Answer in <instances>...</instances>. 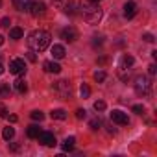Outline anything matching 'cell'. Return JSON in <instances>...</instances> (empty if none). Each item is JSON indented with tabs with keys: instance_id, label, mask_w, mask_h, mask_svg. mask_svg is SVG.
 <instances>
[{
	"instance_id": "obj_25",
	"label": "cell",
	"mask_w": 157,
	"mask_h": 157,
	"mask_svg": "<svg viewBox=\"0 0 157 157\" xmlns=\"http://www.w3.org/2000/svg\"><path fill=\"white\" fill-rule=\"evenodd\" d=\"M93 107H94V111H98V113H102V111H105V107H107V105H105V102H104V100H96Z\"/></svg>"
},
{
	"instance_id": "obj_12",
	"label": "cell",
	"mask_w": 157,
	"mask_h": 157,
	"mask_svg": "<svg viewBox=\"0 0 157 157\" xmlns=\"http://www.w3.org/2000/svg\"><path fill=\"white\" fill-rule=\"evenodd\" d=\"M43 67H44V70L50 72V74H59V72H61V65L56 63V61H44Z\"/></svg>"
},
{
	"instance_id": "obj_22",
	"label": "cell",
	"mask_w": 157,
	"mask_h": 157,
	"mask_svg": "<svg viewBox=\"0 0 157 157\" xmlns=\"http://www.w3.org/2000/svg\"><path fill=\"white\" fill-rule=\"evenodd\" d=\"M105 78H107V74H105L104 70H96V72H94V82L102 83V82H105Z\"/></svg>"
},
{
	"instance_id": "obj_13",
	"label": "cell",
	"mask_w": 157,
	"mask_h": 157,
	"mask_svg": "<svg viewBox=\"0 0 157 157\" xmlns=\"http://www.w3.org/2000/svg\"><path fill=\"white\" fill-rule=\"evenodd\" d=\"M133 63H135V57L129 56V54H124L122 59H120V68H122V70H128V68L133 67Z\"/></svg>"
},
{
	"instance_id": "obj_38",
	"label": "cell",
	"mask_w": 157,
	"mask_h": 157,
	"mask_svg": "<svg viewBox=\"0 0 157 157\" xmlns=\"http://www.w3.org/2000/svg\"><path fill=\"white\" fill-rule=\"evenodd\" d=\"M0 44H4V35H0Z\"/></svg>"
},
{
	"instance_id": "obj_40",
	"label": "cell",
	"mask_w": 157,
	"mask_h": 157,
	"mask_svg": "<svg viewBox=\"0 0 157 157\" xmlns=\"http://www.w3.org/2000/svg\"><path fill=\"white\" fill-rule=\"evenodd\" d=\"M94 2H100V0H94Z\"/></svg>"
},
{
	"instance_id": "obj_32",
	"label": "cell",
	"mask_w": 157,
	"mask_h": 157,
	"mask_svg": "<svg viewBox=\"0 0 157 157\" xmlns=\"http://www.w3.org/2000/svg\"><path fill=\"white\" fill-rule=\"evenodd\" d=\"M8 117V111H6V107H4V104L0 102V118H6Z\"/></svg>"
},
{
	"instance_id": "obj_24",
	"label": "cell",
	"mask_w": 157,
	"mask_h": 157,
	"mask_svg": "<svg viewBox=\"0 0 157 157\" xmlns=\"http://www.w3.org/2000/svg\"><path fill=\"white\" fill-rule=\"evenodd\" d=\"M65 13H67V15H70V17H72V15H76V4H74V2H68V4L65 6Z\"/></svg>"
},
{
	"instance_id": "obj_31",
	"label": "cell",
	"mask_w": 157,
	"mask_h": 157,
	"mask_svg": "<svg viewBox=\"0 0 157 157\" xmlns=\"http://www.w3.org/2000/svg\"><path fill=\"white\" fill-rule=\"evenodd\" d=\"M85 117H87V111H85V109H78V111H76V118L82 120V118H85Z\"/></svg>"
},
{
	"instance_id": "obj_5",
	"label": "cell",
	"mask_w": 157,
	"mask_h": 157,
	"mask_svg": "<svg viewBox=\"0 0 157 157\" xmlns=\"http://www.w3.org/2000/svg\"><path fill=\"white\" fill-rule=\"evenodd\" d=\"M111 122H115V124H118V126H128V124H129V118H128V115H126L124 111L113 109V111H111Z\"/></svg>"
},
{
	"instance_id": "obj_14",
	"label": "cell",
	"mask_w": 157,
	"mask_h": 157,
	"mask_svg": "<svg viewBox=\"0 0 157 157\" xmlns=\"http://www.w3.org/2000/svg\"><path fill=\"white\" fill-rule=\"evenodd\" d=\"M13 89H15L19 94H24V93L28 91V83H26V80H21V78H19V80H15V82H13Z\"/></svg>"
},
{
	"instance_id": "obj_2",
	"label": "cell",
	"mask_w": 157,
	"mask_h": 157,
	"mask_svg": "<svg viewBox=\"0 0 157 157\" xmlns=\"http://www.w3.org/2000/svg\"><path fill=\"white\" fill-rule=\"evenodd\" d=\"M80 11L83 15V19L89 22V24H98L102 21V8L98 6V2H94V0H85V2H82L80 6Z\"/></svg>"
},
{
	"instance_id": "obj_35",
	"label": "cell",
	"mask_w": 157,
	"mask_h": 157,
	"mask_svg": "<svg viewBox=\"0 0 157 157\" xmlns=\"http://www.w3.org/2000/svg\"><path fill=\"white\" fill-rule=\"evenodd\" d=\"M52 2H54V4H56V6H61V4H63V2H65V0H52Z\"/></svg>"
},
{
	"instance_id": "obj_21",
	"label": "cell",
	"mask_w": 157,
	"mask_h": 157,
	"mask_svg": "<svg viewBox=\"0 0 157 157\" xmlns=\"http://www.w3.org/2000/svg\"><path fill=\"white\" fill-rule=\"evenodd\" d=\"M10 94H11L10 83H0V96H2V98H8Z\"/></svg>"
},
{
	"instance_id": "obj_6",
	"label": "cell",
	"mask_w": 157,
	"mask_h": 157,
	"mask_svg": "<svg viewBox=\"0 0 157 157\" xmlns=\"http://www.w3.org/2000/svg\"><path fill=\"white\" fill-rule=\"evenodd\" d=\"M54 89H56V93L59 94V98H68V96H70V85H68L67 80H59V82L54 85Z\"/></svg>"
},
{
	"instance_id": "obj_20",
	"label": "cell",
	"mask_w": 157,
	"mask_h": 157,
	"mask_svg": "<svg viewBox=\"0 0 157 157\" xmlns=\"http://www.w3.org/2000/svg\"><path fill=\"white\" fill-rule=\"evenodd\" d=\"M2 137H4V140H11V139L15 137V128H11V126L4 128V131H2Z\"/></svg>"
},
{
	"instance_id": "obj_37",
	"label": "cell",
	"mask_w": 157,
	"mask_h": 157,
	"mask_svg": "<svg viewBox=\"0 0 157 157\" xmlns=\"http://www.w3.org/2000/svg\"><path fill=\"white\" fill-rule=\"evenodd\" d=\"M2 74H4V65L0 63V76H2Z\"/></svg>"
},
{
	"instance_id": "obj_17",
	"label": "cell",
	"mask_w": 157,
	"mask_h": 157,
	"mask_svg": "<svg viewBox=\"0 0 157 157\" xmlns=\"http://www.w3.org/2000/svg\"><path fill=\"white\" fill-rule=\"evenodd\" d=\"M39 133H41V128H39L37 124H32V126H28V129H26V135H28L30 139H37Z\"/></svg>"
},
{
	"instance_id": "obj_28",
	"label": "cell",
	"mask_w": 157,
	"mask_h": 157,
	"mask_svg": "<svg viewBox=\"0 0 157 157\" xmlns=\"http://www.w3.org/2000/svg\"><path fill=\"white\" fill-rule=\"evenodd\" d=\"M10 24H11L10 17H2V19H0V28H10Z\"/></svg>"
},
{
	"instance_id": "obj_23",
	"label": "cell",
	"mask_w": 157,
	"mask_h": 157,
	"mask_svg": "<svg viewBox=\"0 0 157 157\" xmlns=\"http://www.w3.org/2000/svg\"><path fill=\"white\" fill-rule=\"evenodd\" d=\"M30 117H32V120H35V122L44 120V113H43V111H32V113H30Z\"/></svg>"
},
{
	"instance_id": "obj_19",
	"label": "cell",
	"mask_w": 157,
	"mask_h": 157,
	"mask_svg": "<svg viewBox=\"0 0 157 157\" xmlns=\"http://www.w3.org/2000/svg\"><path fill=\"white\" fill-rule=\"evenodd\" d=\"M22 35H24L22 28H17V26H15V28L10 30V39H15V41H17V39H22Z\"/></svg>"
},
{
	"instance_id": "obj_8",
	"label": "cell",
	"mask_w": 157,
	"mask_h": 157,
	"mask_svg": "<svg viewBox=\"0 0 157 157\" xmlns=\"http://www.w3.org/2000/svg\"><path fill=\"white\" fill-rule=\"evenodd\" d=\"M61 39L67 41V43H74V41L78 39V30H76L74 26H67V28H63V30H61Z\"/></svg>"
},
{
	"instance_id": "obj_9",
	"label": "cell",
	"mask_w": 157,
	"mask_h": 157,
	"mask_svg": "<svg viewBox=\"0 0 157 157\" xmlns=\"http://www.w3.org/2000/svg\"><path fill=\"white\" fill-rule=\"evenodd\" d=\"M37 139H39V142H41L43 146H48V148L56 146V137H54V133H50V131H41V133L37 135Z\"/></svg>"
},
{
	"instance_id": "obj_4",
	"label": "cell",
	"mask_w": 157,
	"mask_h": 157,
	"mask_svg": "<svg viewBox=\"0 0 157 157\" xmlns=\"http://www.w3.org/2000/svg\"><path fill=\"white\" fill-rule=\"evenodd\" d=\"M26 70H28V67H26L24 59H13V61L10 63V72L15 74V76H24Z\"/></svg>"
},
{
	"instance_id": "obj_29",
	"label": "cell",
	"mask_w": 157,
	"mask_h": 157,
	"mask_svg": "<svg viewBox=\"0 0 157 157\" xmlns=\"http://www.w3.org/2000/svg\"><path fill=\"white\" fill-rule=\"evenodd\" d=\"M26 57H28V61H32V63H35V61H37V56H35V52H33V50L26 52Z\"/></svg>"
},
{
	"instance_id": "obj_27",
	"label": "cell",
	"mask_w": 157,
	"mask_h": 157,
	"mask_svg": "<svg viewBox=\"0 0 157 157\" xmlns=\"http://www.w3.org/2000/svg\"><path fill=\"white\" fill-rule=\"evenodd\" d=\"M100 126H102V122H100V118H93V120L89 122V128H91L93 131H96V129H100Z\"/></svg>"
},
{
	"instance_id": "obj_3",
	"label": "cell",
	"mask_w": 157,
	"mask_h": 157,
	"mask_svg": "<svg viewBox=\"0 0 157 157\" xmlns=\"http://www.w3.org/2000/svg\"><path fill=\"white\" fill-rule=\"evenodd\" d=\"M133 87H135V93H137L139 96H142V98L151 93V83H150V80H148L146 76H137Z\"/></svg>"
},
{
	"instance_id": "obj_1",
	"label": "cell",
	"mask_w": 157,
	"mask_h": 157,
	"mask_svg": "<svg viewBox=\"0 0 157 157\" xmlns=\"http://www.w3.org/2000/svg\"><path fill=\"white\" fill-rule=\"evenodd\" d=\"M50 39L52 37H50L48 32H44V30H33L28 35V46L33 52H44L50 46Z\"/></svg>"
},
{
	"instance_id": "obj_30",
	"label": "cell",
	"mask_w": 157,
	"mask_h": 157,
	"mask_svg": "<svg viewBox=\"0 0 157 157\" xmlns=\"http://www.w3.org/2000/svg\"><path fill=\"white\" fill-rule=\"evenodd\" d=\"M133 113H137V115H142V113H144V105H140V104L133 105Z\"/></svg>"
},
{
	"instance_id": "obj_15",
	"label": "cell",
	"mask_w": 157,
	"mask_h": 157,
	"mask_svg": "<svg viewBox=\"0 0 157 157\" xmlns=\"http://www.w3.org/2000/svg\"><path fill=\"white\" fill-rule=\"evenodd\" d=\"M65 54H67V52H65V46H63V44H54V46H52V56H54L56 59H63Z\"/></svg>"
},
{
	"instance_id": "obj_10",
	"label": "cell",
	"mask_w": 157,
	"mask_h": 157,
	"mask_svg": "<svg viewBox=\"0 0 157 157\" xmlns=\"http://www.w3.org/2000/svg\"><path fill=\"white\" fill-rule=\"evenodd\" d=\"M13 6H15V10L21 11V13H30L32 0H13Z\"/></svg>"
},
{
	"instance_id": "obj_33",
	"label": "cell",
	"mask_w": 157,
	"mask_h": 157,
	"mask_svg": "<svg viewBox=\"0 0 157 157\" xmlns=\"http://www.w3.org/2000/svg\"><path fill=\"white\" fill-rule=\"evenodd\" d=\"M142 39H144L146 43H153V41H155V37H153L151 33H144V35H142Z\"/></svg>"
},
{
	"instance_id": "obj_39",
	"label": "cell",
	"mask_w": 157,
	"mask_h": 157,
	"mask_svg": "<svg viewBox=\"0 0 157 157\" xmlns=\"http://www.w3.org/2000/svg\"><path fill=\"white\" fill-rule=\"evenodd\" d=\"M0 8H2V0H0Z\"/></svg>"
},
{
	"instance_id": "obj_36",
	"label": "cell",
	"mask_w": 157,
	"mask_h": 157,
	"mask_svg": "<svg viewBox=\"0 0 157 157\" xmlns=\"http://www.w3.org/2000/svg\"><path fill=\"white\" fill-rule=\"evenodd\" d=\"M10 148H11V151H17V150H19V144H11Z\"/></svg>"
},
{
	"instance_id": "obj_34",
	"label": "cell",
	"mask_w": 157,
	"mask_h": 157,
	"mask_svg": "<svg viewBox=\"0 0 157 157\" xmlns=\"http://www.w3.org/2000/svg\"><path fill=\"white\" fill-rule=\"evenodd\" d=\"M148 72H150V76H155V74H157V67L151 63V65L148 67Z\"/></svg>"
},
{
	"instance_id": "obj_18",
	"label": "cell",
	"mask_w": 157,
	"mask_h": 157,
	"mask_svg": "<svg viewBox=\"0 0 157 157\" xmlns=\"http://www.w3.org/2000/svg\"><path fill=\"white\" fill-rule=\"evenodd\" d=\"M74 144H76V137H67L63 140V151H72Z\"/></svg>"
},
{
	"instance_id": "obj_16",
	"label": "cell",
	"mask_w": 157,
	"mask_h": 157,
	"mask_svg": "<svg viewBox=\"0 0 157 157\" xmlns=\"http://www.w3.org/2000/svg\"><path fill=\"white\" fill-rule=\"evenodd\" d=\"M50 117H52L54 120H65L68 115H67V111H65V109H52Z\"/></svg>"
},
{
	"instance_id": "obj_7",
	"label": "cell",
	"mask_w": 157,
	"mask_h": 157,
	"mask_svg": "<svg viewBox=\"0 0 157 157\" xmlns=\"http://www.w3.org/2000/svg\"><path fill=\"white\" fill-rule=\"evenodd\" d=\"M30 13L33 17H43L46 13V6L43 0H32V8H30Z\"/></svg>"
},
{
	"instance_id": "obj_11",
	"label": "cell",
	"mask_w": 157,
	"mask_h": 157,
	"mask_svg": "<svg viewBox=\"0 0 157 157\" xmlns=\"http://www.w3.org/2000/svg\"><path fill=\"white\" fill-rule=\"evenodd\" d=\"M135 13H137V4L133 2V0L126 2V4H124V17H126V19H133Z\"/></svg>"
},
{
	"instance_id": "obj_26",
	"label": "cell",
	"mask_w": 157,
	"mask_h": 157,
	"mask_svg": "<svg viewBox=\"0 0 157 157\" xmlns=\"http://www.w3.org/2000/svg\"><path fill=\"white\" fill-rule=\"evenodd\" d=\"M80 94H82V98H89V96H91V89H89V85L83 83V85L80 87Z\"/></svg>"
}]
</instances>
